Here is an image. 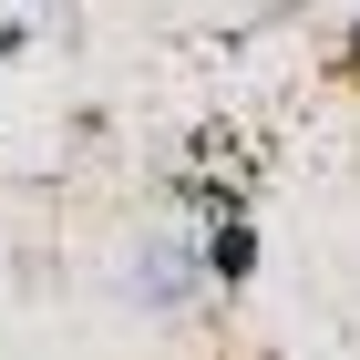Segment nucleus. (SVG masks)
Returning <instances> with one entry per match:
<instances>
[{
    "label": "nucleus",
    "mask_w": 360,
    "mask_h": 360,
    "mask_svg": "<svg viewBox=\"0 0 360 360\" xmlns=\"http://www.w3.org/2000/svg\"><path fill=\"white\" fill-rule=\"evenodd\" d=\"M195 288H217V278H206V248H175V237H155V248L134 257V299H144V309H186Z\"/></svg>",
    "instance_id": "1"
},
{
    "label": "nucleus",
    "mask_w": 360,
    "mask_h": 360,
    "mask_svg": "<svg viewBox=\"0 0 360 360\" xmlns=\"http://www.w3.org/2000/svg\"><path fill=\"white\" fill-rule=\"evenodd\" d=\"M248 268H257V226L237 217V206H217V217H206V278H217V288H248Z\"/></svg>",
    "instance_id": "2"
},
{
    "label": "nucleus",
    "mask_w": 360,
    "mask_h": 360,
    "mask_svg": "<svg viewBox=\"0 0 360 360\" xmlns=\"http://www.w3.org/2000/svg\"><path fill=\"white\" fill-rule=\"evenodd\" d=\"M350 62H360V31H350Z\"/></svg>",
    "instance_id": "3"
},
{
    "label": "nucleus",
    "mask_w": 360,
    "mask_h": 360,
    "mask_svg": "<svg viewBox=\"0 0 360 360\" xmlns=\"http://www.w3.org/2000/svg\"><path fill=\"white\" fill-rule=\"evenodd\" d=\"M31 11H41V0H31Z\"/></svg>",
    "instance_id": "4"
}]
</instances>
